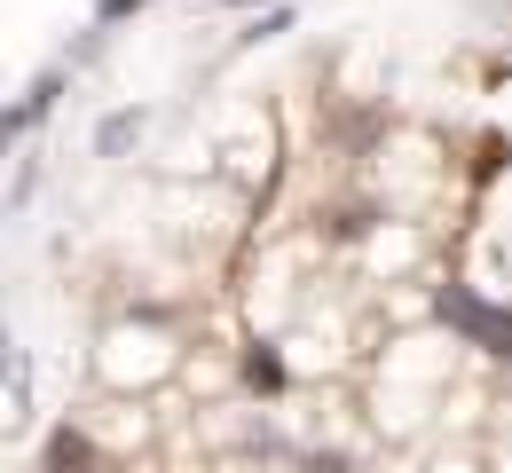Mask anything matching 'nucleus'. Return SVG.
Here are the masks:
<instances>
[{
    "label": "nucleus",
    "mask_w": 512,
    "mask_h": 473,
    "mask_svg": "<svg viewBox=\"0 0 512 473\" xmlns=\"http://www.w3.org/2000/svg\"><path fill=\"white\" fill-rule=\"evenodd\" d=\"M245 379L276 395V387H284V355H276V347H253V355H245Z\"/></svg>",
    "instance_id": "nucleus-3"
},
{
    "label": "nucleus",
    "mask_w": 512,
    "mask_h": 473,
    "mask_svg": "<svg viewBox=\"0 0 512 473\" xmlns=\"http://www.w3.org/2000/svg\"><path fill=\"white\" fill-rule=\"evenodd\" d=\"M87 466H95V450H87V442H79V434L64 426V434L48 442V473H87Z\"/></svg>",
    "instance_id": "nucleus-2"
},
{
    "label": "nucleus",
    "mask_w": 512,
    "mask_h": 473,
    "mask_svg": "<svg viewBox=\"0 0 512 473\" xmlns=\"http://www.w3.org/2000/svg\"><path fill=\"white\" fill-rule=\"evenodd\" d=\"M434 308H442V324H457V332L473 339V347H489V355H512V308L481 300V292H465V284H449Z\"/></svg>",
    "instance_id": "nucleus-1"
},
{
    "label": "nucleus",
    "mask_w": 512,
    "mask_h": 473,
    "mask_svg": "<svg viewBox=\"0 0 512 473\" xmlns=\"http://www.w3.org/2000/svg\"><path fill=\"white\" fill-rule=\"evenodd\" d=\"M127 8H142V0H95V16H127Z\"/></svg>",
    "instance_id": "nucleus-5"
},
{
    "label": "nucleus",
    "mask_w": 512,
    "mask_h": 473,
    "mask_svg": "<svg viewBox=\"0 0 512 473\" xmlns=\"http://www.w3.org/2000/svg\"><path fill=\"white\" fill-rule=\"evenodd\" d=\"M127 135H142V111H119V119L103 127V150H119V142H127Z\"/></svg>",
    "instance_id": "nucleus-4"
}]
</instances>
